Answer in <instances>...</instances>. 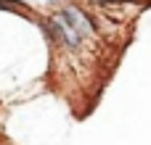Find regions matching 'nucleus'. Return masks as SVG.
Masks as SVG:
<instances>
[{
    "instance_id": "obj_1",
    "label": "nucleus",
    "mask_w": 151,
    "mask_h": 145,
    "mask_svg": "<svg viewBox=\"0 0 151 145\" xmlns=\"http://www.w3.org/2000/svg\"><path fill=\"white\" fill-rule=\"evenodd\" d=\"M58 16L82 37V42L85 40H93V37H98V29H96V18L85 11V8H80V5H74V3H66V5H61V11H58Z\"/></svg>"
},
{
    "instance_id": "obj_2",
    "label": "nucleus",
    "mask_w": 151,
    "mask_h": 145,
    "mask_svg": "<svg viewBox=\"0 0 151 145\" xmlns=\"http://www.w3.org/2000/svg\"><path fill=\"white\" fill-rule=\"evenodd\" d=\"M0 11H13V13H32L24 3H16V0H0Z\"/></svg>"
},
{
    "instance_id": "obj_3",
    "label": "nucleus",
    "mask_w": 151,
    "mask_h": 145,
    "mask_svg": "<svg viewBox=\"0 0 151 145\" xmlns=\"http://www.w3.org/2000/svg\"><path fill=\"white\" fill-rule=\"evenodd\" d=\"M93 3H96V0H93Z\"/></svg>"
}]
</instances>
